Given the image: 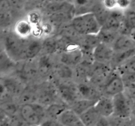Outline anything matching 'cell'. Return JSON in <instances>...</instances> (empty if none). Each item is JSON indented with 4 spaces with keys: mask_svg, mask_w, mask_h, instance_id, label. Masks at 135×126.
Masks as SVG:
<instances>
[{
    "mask_svg": "<svg viewBox=\"0 0 135 126\" xmlns=\"http://www.w3.org/2000/svg\"><path fill=\"white\" fill-rule=\"evenodd\" d=\"M0 39L3 41L5 52L14 62L25 59L26 40L13 32L5 33Z\"/></svg>",
    "mask_w": 135,
    "mask_h": 126,
    "instance_id": "6da1fadb",
    "label": "cell"
},
{
    "mask_svg": "<svg viewBox=\"0 0 135 126\" xmlns=\"http://www.w3.org/2000/svg\"><path fill=\"white\" fill-rule=\"evenodd\" d=\"M72 27L78 34L93 35L100 32L102 26L93 13H88L74 18Z\"/></svg>",
    "mask_w": 135,
    "mask_h": 126,
    "instance_id": "7a4b0ae2",
    "label": "cell"
},
{
    "mask_svg": "<svg viewBox=\"0 0 135 126\" xmlns=\"http://www.w3.org/2000/svg\"><path fill=\"white\" fill-rule=\"evenodd\" d=\"M19 116L27 125H40L46 116L44 106L38 103L21 105Z\"/></svg>",
    "mask_w": 135,
    "mask_h": 126,
    "instance_id": "3957f363",
    "label": "cell"
},
{
    "mask_svg": "<svg viewBox=\"0 0 135 126\" xmlns=\"http://www.w3.org/2000/svg\"><path fill=\"white\" fill-rule=\"evenodd\" d=\"M114 107V116L129 119L131 117L134 100L124 92L115 95L112 99Z\"/></svg>",
    "mask_w": 135,
    "mask_h": 126,
    "instance_id": "277c9868",
    "label": "cell"
},
{
    "mask_svg": "<svg viewBox=\"0 0 135 126\" xmlns=\"http://www.w3.org/2000/svg\"><path fill=\"white\" fill-rule=\"evenodd\" d=\"M0 81L5 86L9 95L13 99H17L26 88L22 83V79L10 74L1 77Z\"/></svg>",
    "mask_w": 135,
    "mask_h": 126,
    "instance_id": "5b68a950",
    "label": "cell"
},
{
    "mask_svg": "<svg viewBox=\"0 0 135 126\" xmlns=\"http://www.w3.org/2000/svg\"><path fill=\"white\" fill-rule=\"evenodd\" d=\"M111 77V69L106 64L96 62L92 66L90 79L94 85H104L108 81Z\"/></svg>",
    "mask_w": 135,
    "mask_h": 126,
    "instance_id": "8992f818",
    "label": "cell"
},
{
    "mask_svg": "<svg viewBox=\"0 0 135 126\" xmlns=\"http://www.w3.org/2000/svg\"><path fill=\"white\" fill-rule=\"evenodd\" d=\"M104 91L106 95L114 96L125 91V83L121 75H112L104 85Z\"/></svg>",
    "mask_w": 135,
    "mask_h": 126,
    "instance_id": "52a82bcc",
    "label": "cell"
},
{
    "mask_svg": "<svg viewBox=\"0 0 135 126\" xmlns=\"http://www.w3.org/2000/svg\"><path fill=\"white\" fill-rule=\"evenodd\" d=\"M58 92L63 101L67 104H73L76 100L79 94L77 87L68 84V83H61L58 85Z\"/></svg>",
    "mask_w": 135,
    "mask_h": 126,
    "instance_id": "ba28073f",
    "label": "cell"
},
{
    "mask_svg": "<svg viewBox=\"0 0 135 126\" xmlns=\"http://www.w3.org/2000/svg\"><path fill=\"white\" fill-rule=\"evenodd\" d=\"M113 57V48L108 44L100 42L94 50L93 58L96 62L105 64Z\"/></svg>",
    "mask_w": 135,
    "mask_h": 126,
    "instance_id": "9c48e42d",
    "label": "cell"
},
{
    "mask_svg": "<svg viewBox=\"0 0 135 126\" xmlns=\"http://www.w3.org/2000/svg\"><path fill=\"white\" fill-rule=\"evenodd\" d=\"M94 108L102 117L108 118L114 114L113 100L110 98L102 97L99 99Z\"/></svg>",
    "mask_w": 135,
    "mask_h": 126,
    "instance_id": "30bf717a",
    "label": "cell"
},
{
    "mask_svg": "<svg viewBox=\"0 0 135 126\" xmlns=\"http://www.w3.org/2000/svg\"><path fill=\"white\" fill-rule=\"evenodd\" d=\"M84 55L80 48L72 51L64 52L61 56V63L69 66H77L81 62Z\"/></svg>",
    "mask_w": 135,
    "mask_h": 126,
    "instance_id": "8fae6325",
    "label": "cell"
},
{
    "mask_svg": "<svg viewBox=\"0 0 135 126\" xmlns=\"http://www.w3.org/2000/svg\"><path fill=\"white\" fill-rule=\"evenodd\" d=\"M42 50V43L36 40H26L25 48V59H32L38 55Z\"/></svg>",
    "mask_w": 135,
    "mask_h": 126,
    "instance_id": "7c38bea8",
    "label": "cell"
},
{
    "mask_svg": "<svg viewBox=\"0 0 135 126\" xmlns=\"http://www.w3.org/2000/svg\"><path fill=\"white\" fill-rule=\"evenodd\" d=\"M135 48V42L129 36L122 35L115 40L113 50L121 52Z\"/></svg>",
    "mask_w": 135,
    "mask_h": 126,
    "instance_id": "4fadbf2b",
    "label": "cell"
},
{
    "mask_svg": "<svg viewBox=\"0 0 135 126\" xmlns=\"http://www.w3.org/2000/svg\"><path fill=\"white\" fill-rule=\"evenodd\" d=\"M101 117L94 106L80 115L79 118L85 126H96Z\"/></svg>",
    "mask_w": 135,
    "mask_h": 126,
    "instance_id": "5bb4252c",
    "label": "cell"
},
{
    "mask_svg": "<svg viewBox=\"0 0 135 126\" xmlns=\"http://www.w3.org/2000/svg\"><path fill=\"white\" fill-rule=\"evenodd\" d=\"M78 91L80 96L84 99L91 100H98V92L97 90L90 85L86 83H81L78 85Z\"/></svg>",
    "mask_w": 135,
    "mask_h": 126,
    "instance_id": "9a60e30c",
    "label": "cell"
},
{
    "mask_svg": "<svg viewBox=\"0 0 135 126\" xmlns=\"http://www.w3.org/2000/svg\"><path fill=\"white\" fill-rule=\"evenodd\" d=\"M79 120V116L71 109L65 110L57 118L58 122L61 126H73Z\"/></svg>",
    "mask_w": 135,
    "mask_h": 126,
    "instance_id": "2e32d148",
    "label": "cell"
},
{
    "mask_svg": "<svg viewBox=\"0 0 135 126\" xmlns=\"http://www.w3.org/2000/svg\"><path fill=\"white\" fill-rule=\"evenodd\" d=\"M0 107L9 117L19 115L21 106L14 99H8L0 102Z\"/></svg>",
    "mask_w": 135,
    "mask_h": 126,
    "instance_id": "e0dca14e",
    "label": "cell"
},
{
    "mask_svg": "<svg viewBox=\"0 0 135 126\" xmlns=\"http://www.w3.org/2000/svg\"><path fill=\"white\" fill-rule=\"evenodd\" d=\"M15 68V63L5 52L0 54V77L9 75V73Z\"/></svg>",
    "mask_w": 135,
    "mask_h": 126,
    "instance_id": "ac0fdd59",
    "label": "cell"
},
{
    "mask_svg": "<svg viewBox=\"0 0 135 126\" xmlns=\"http://www.w3.org/2000/svg\"><path fill=\"white\" fill-rule=\"evenodd\" d=\"M118 67L123 78L135 77V56L129 58Z\"/></svg>",
    "mask_w": 135,
    "mask_h": 126,
    "instance_id": "d6986e66",
    "label": "cell"
},
{
    "mask_svg": "<svg viewBox=\"0 0 135 126\" xmlns=\"http://www.w3.org/2000/svg\"><path fill=\"white\" fill-rule=\"evenodd\" d=\"M98 100H91L87 99H79L72 105L71 110L74 111L79 116L84 112L92 108L96 104Z\"/></svg>",
    "mask_w": 135,
    "mask_h": 126,
    "instance_id": "ffe728a7",
    "label": "cell"
},
{
    "mask_svg": "<svg viewBox=\"0 0 135 126\" xmlns=\"http://www.w3.org/2000/svg\"><path fill=\"white\" fill-rule=\"evenodd\" d=\"M17 102L20 106L28 104H34L36 103L38 99V95L33 89H28L25 88L23 92L17 98Z\"/></svg>",
    "mask_w": 135,
    "mask_h": 126,
    "instance_id": "44dd1931",
    "label": "cell"
},
{
    "mask_svg": "<svg viewBox=\"0 0 135 126\" xmlns=\"http://www.w3.org/2000/svg\"><path fill=\"white\" fill-rule=\"evenodd\" d=\"M54 67H55L53 63V60L51 59L50 55L46 54L40 59L38 70V72L43 76L48 75L51 71H52Z\"/></svg>",
    "mask_w": 135,
    "mask_h": 126,
    "instance_id": "7402d4cb",
    "label": "cell"
},
{
    "mask_svg": "<svg viewBox=\"0 0 135 126\" xmlns=\"http://www.w3.org/2000/svg\"><path fill=\"white\" fill-rule=\"evenodd\" d=\"M31 30L30 24L25 20L18 21L15 26V34L22 38L27 36L31 32Z\"/></svg>",
    "mask_w": 135,
    "mask_h": 126,
    "instance_id": "603a6c76",
    "label": "cell"
},
{
    "mask_svg": "<svg viewBox=\"0 0 135 126\" xmlns=\"http://www.w3.org/2000/svg\"><path fill=\"white\" fill-rule=\"evenodd\" d=\"M67 109V106L63 104L54 103L46 108V116H48L51 119L57 120L58 117Z\"/></svg>",
    "mask_w": 135,
    "mask_h": 126,
    "instance_id": "cb8c5ba5",
    "label": "cell"
},
{
    "mask_svg": "<svg viewBox=\"0 0 135 126\" xmlns=\"http://www.w3.org/2000/svg\"><path fill=\"white\" fill-rule=\"evenodd\" d=\"M55 72L61 79H70L73 76V72L70 67L63 64L59 63L54 67Z\"/></svg>",
    "mask_w": 135,
    "mask_h": 126,
    "instance_id": "d4e9b609",
    "label": "cell"
},
{
    "mask_svg": "<svg viewBox=\"0 0 135 126\" xmlns=\"http://www.w3.org/2000/svg\"><path fill=\"white\" fill-rule=\"evenodd\" d=\"M42 49L45 50L47 55L52 54L57 49V41L53 38L46 40L44 43H42Z\"/></svg>",
    "mask_w": 135,
    "mask_h": 126,
    "instance_id": "484cf974",
    "label": "cell"
},
{
    "mask_svg": "<svg viewBox=\"0 0 135 126\" xmlns=\"http://www.w3.org/2000/svg\"><path fill=\"white\" fill-rule=\"evenodd\" d=\"M127 120L128 119L122 118L115 116V117L109 120V122L110 126H123L127 123V122L125 121Z\"/></svg>",
    "mask_w": 135,
    "mask_h": 126,
    "instance_id": "4316f807",
    "label": "cell"
},
{
    "mask_svg": "<svg viewBox=\"0 0 135 126\" xmlns=\"http://www.w3.org/2000/svg\"><path fill=\"white\" fill-rule=\"evenodd\" d=\"M96 126H110L109 120L107 118L101 117Z\"/></svg>",
    "mask_w": 135,
    "mask_h": 126,
    "instance_id": "83f0119b",
    "label": "cell"
},
{
    "mask_svg": "<svg viewBox=\"0 0 135 126\" xmlns=\"http://www.w3.org/2000/svg\"><path fill=\"white\" fill-rule=\"evenodd\" d=\"M131 1H127V0H120L117 1V4L121 8H127V7L130 6Z\"/></svg>",
    "mask_w": 135,
    "mask_h": 126,
    "instance_id": "f1b7e54d",
    "label": "cell"
},
{
    "mask_svg": "<svg viewBox=\"0 0 135 126\" xmlns=\"http://www.w3.org/2000/svg\"><path fill=\"white\" fill-rule=\"evenodd\" d=\"M117 4V1H114V0H105L104 1V5L105 7L107 8H113L115 7Z\"/></svg>",
    "mask_w": 135,
    "mask_h": 126,
    "instance_id": "f546056e",
    "label": "cell"
},
{
    "mask_svg": "<svg viewBox=\"0 0 135 126\" xmlns=\"http://www.w3.org/2000/svg\"><path fill=\"white\" fill-rule=\"evenodd\" d=\"M8 118H9V116L5 114V112L0 107V125L5 122L7 120Z\"/></svg>",
    "mask_w": 135,
    "mask_h": 126,
    "instance_id": "4dcf8cb0",
    "label": "cell"
},
{
    "mask_svg": "<svg viewBox=\"0 0 135 126\" xmlns=\"http://www.w3.org/2000/svg\"><path fill=\"white\" fill-rule=\"evenodd\" d=\"M4 52H5V47H4L3 42L0 39V54H2Z\"/></svg>",
    "mask_w": 135,
    "mask_h": 126,
    "instance_id": "1f68e13d",
    "label": "cell"
},
{
    "mask_svg": "<svg viewBox=\"0 0 135 126\" xmlns=\"http://www.w3.org/2000/svg\"><path fill=\"white\" fill-rule=\"evenodd\" d=\"M132 118H135V100H134L133 106V109H132V114H131Z\"/></svg>",
    "mask_w": 135,
    "mask_h": 126,
    "instance_id": "d6a6232c",
    "label": "cell"
},
{
    "mask_svg": "<svg viewBox=\"0 0 135 126\" xmlns=\"http://www.w3.org/2000/svg\"><path fill=\"white\" fill-rule=\"evenodd\" d=\"M129 36H130L131 38L132 39H133V40H134L135 42V29H133V30H132Z\"/></svg>",
    "mask_w": 135,
    "mask_h": 126,
    "instance_id": "836d02e7",
    "label": "cell"
},
{
    "mask_svg": "<svg viewBox=\"0 0 135 126\" xmlns=\"http://www.w3.org/2000/svg\"><path fill=\"white\" fill-rule=\"evenodd\" d=\"M73 126H85V125H84V124H83V123L82 122L80 121V120H79V121L77 123H76V124H75V125H73Z\"/></svg>",
    "mask_w": 135,
    "mask_h": 126,
    "instance_id": "e575fe53",
    "label": "cell"
},
{
    "mask_svg": "<svg viewBox=\"0 0 135 126\" xmlns=\"http://www.w3.org/2000/svg\"><path fill=\"white\" fill-rule=\"evenodd\" d=\"M131 123V126H135V118L132 119Z\"/></svg>",
    "mask_w": 135,
    "mask_h": 126,
    "instance_id": "d590c367",
    "label": "cell"
},
{
    "mask_svg": "<svg viewBox=\"0 0 135 126\" xmlns=\"http://www.w3.org/2000/svg\"><path fill=\"white\" fill-rule=\"evenodd\" d=\"M123 126H131V122H127V124H125V125H123Z\"/></svg>",
    "mask_w": 135,
    "mask_h": 126,
    "instance_id": "8d00e7d4",
    "label": "cell"
},
{
    "mask_svg": "<svg viewBox=\"0 0 135 126\" xmlns=\"http://www.w3.org/2000/svg\"><path fill=\"white\" fill-rule=\"evenodd\" d=\"M26 126H42V125H26Z\"/></svg>",
    "mask_w": 135,
    "mask_h": 126,
    "instance_id": "74e56055",
    "label": "cell"
}]
</instances>
